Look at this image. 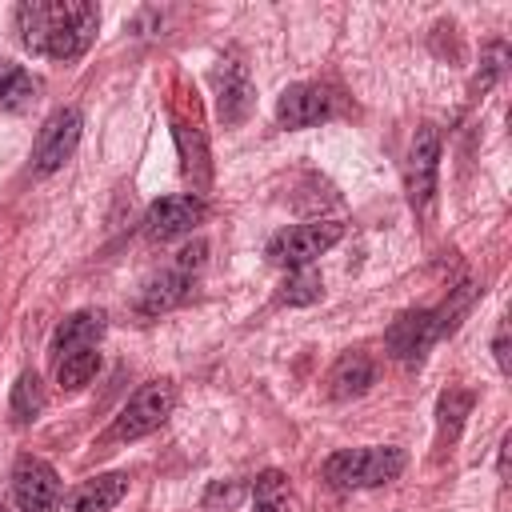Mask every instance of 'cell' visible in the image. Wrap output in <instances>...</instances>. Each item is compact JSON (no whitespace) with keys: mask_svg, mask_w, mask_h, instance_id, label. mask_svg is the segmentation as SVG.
<instances>
[{"mask_svg":"<svg viewBox=\"0 0 512 512\" xmlns=\"http://www.w3.org/2000/svg\"><path fill=\"white\" fill-rule=\"evenodd\" d=\"M100 28V8L84 0H28L16 8V32L20 44L32 56H52V60H76L88 52L92 36Z\"/></svg>","mask_w":512,"mask_h":512,"instance_id":"obj_1","label":"cell"},{"mask_svg":"<svg viewBox=\"0 0 512 512\" xmlns=\"http://www.w3.org/2000/svg\"><path fill=\"white\" fill-rule=\"evenodd\" d=\"M408 456L404 448H344V452H332L324 460V480L340 492H352V488H376V484H388L404 472Z\"/></svg>","mask_w":512,"mask_h":512,"instance_id":"obj_2","label":"cell"},{"mask_svg":"<svg viewBox=\"0 0 512 512\" xmlns=\"http://www.w3.org/2000/svg\"><path fill=\"white\" fill-rule=\"evenodd\" d=\"M344 236V224L340 220H312V224H292L284 232H276L264 248V256L280 268H308L320 252H328L336 240Z\"/></svg>","mask_w":512,"mask_h":512,"instance_id":"obj_3","label":"cell"},{"mask_svg":"<svg viewBox=\"0 0 512 512\" xmlns=\"http://www.w3.org/2000/svg\"><path fill=\"white\" fill-rule=\"evenodd\" d=\"M172 404H176V388H172V380H152V384H144L140 392H132V400L120 408V416L112 420V440H140V436H148V432H156L164 420H168V412H172Z\"/></svg>","mask_w":512,"mask_h":512,"instance_id":"obj_4","label":"cell"},{"mask_svg":"<svg viewBox=\"0 0 512 512\" xmlns=\"http://www.w3.org/2000/svg\"><path fill=\"white\" fill-rule=\"evenodd\" d=\"M200 264H204V244H200V240L188 244V248H180V252H176V264L164 268V272H156V276L144 284L136 308H140L144 316H160V312L176 308V304L188 296V288H192V272H196Z\"/></svg>","mask_w":512,"mask_h":512,"instance_id":"obj_5","label":"cell"},{"mask_svg":"<svg viewBox=\"0 0 512 512\" xmlns=\"http://www.w3.org/2000/svg\"><path fill=\"white\" fill-rule=\"evenodd\" d=\"M60 476L40 456H20L12 468V500L20 512H56L60 508Z\"/></svg>","mask_w":512,"mask_h":512,"instance_id":"obj_6","label":"cell"},{"mask_svg":"<svg viewBox=\"0 0 512 512\" xmlns=\"http://www.w3.org/2000/svg\"><path fill=\"white\" fill-rule=\"evenodd\" d=\"M436 164H440V132L432 124H420L412 144H408V160H404V188L412 208H428L432 192H436Z\"/></svg>","mask_w":512,"mask_h":512,"instance_id":"obj_7","label":"cell"},{"mask_svg":"<svg viewBox=\"0 0 512 512\" xmlns=\"http://www.w3.org/2000/svg\"><path fill=\"white\" fill-rule=\"evenodd\" d=\"M80 128H84V120H80L76 108H60V112H52V116L44 120L40 136H36L32 168H36L40 176L64 168V160H68V156L76 152V144H80Z\"/></svg>","mask_w":512,"mask_h":512,"instance_id":"obj_8","label":"cell"},{"mask_svg":"<svg viewBox=\"0 0 512 512\" xmlns=\"http://www.w3.org/2000/svg\"><path fill=\"white\" fill-rule=\"evenodd\" d=\"M204 212H208L204 200L192 196V192L164 196V200H156V204L148 208V216H144V236L156 240V244H168V240H176V236H188V232L204 220Z\"/></svg>","mask_w":512,"mask_h":512,"instance_id":"obj_9","label":"cell"},{"mask_svg":"<svg viewBox=\"0 0 512 512\" xmlns=\"http://www.w3.org/2000/svg\"><path fill=\"white\" fill-rule=\"evenodd\" d=\"M432 340H440V328H436V312H428V308L404 312V316L388 328V352H392L400 364H420L424 352L432 348Z\"/></svg>","mask_w":512,"mask_h":512,"instance_id":"obj_10","label":"cell"},{"mask_svg":"<svg viewBox=\"0 0 512 512\" xmlns=\"http://www.w3.org/2000/svg\"><path fill=\"white\" fill-rule=\"evenodd\" d=\"M332 116V96L320 84H288L276 100V120L284 128H312Z\"/></svg>","mask_w":512,"mask_h":512,"instance_id":"obj_11","label":"cell"},{"mask_svg":"<svg viewBox=\"0 0 512 512\" xmlns=\"http://www.w3.org/2000/svg\"><path fill=\"white\" fill-rule=\"evenodd\" d=\"M216 108L224 124H240L252 112V80L240 64H224L216 72Z\"/></svg>","mask_w":512,"mask_h":512,"instance_id":"obj_12","label":"cell"},{"mask_svg":"<svg viewBox=\"0 0 512 512\" xmlns=\"http://www.w3.org/2000/svg\"><path fill=\"white\" fill-rule=\"evenodd\" d=\"M100 336H104V312H72L52 336V360L84 352V348H96Z\"/></svg>","mask_w":512,"mask_h":512,"instance_id":"obj_13","label":"cell"},{"mask_svg":"<svg viewBox=\"0 0 512 512\" xmlns=\"http://www.w3.org/2000/svg\"><path fill=\"white\" fill-rule=\"evenodd\" d=\"M376 380V368L364 352H344L332 372H328V396L332 400H352V396H364L368 384Z\"/></svg>","mask_w":512,"mask_h":512,"instance_id":"obj_14","label":"cell"},{"mask_svg":"<svg viewBox=\"0 0 512 512\" xmlns=\"http://www.w3.org/2000/svg\"><path fill=\"white\" fill-rule=\"evenodd\" d=\"M124 492H128V476H124V472L92 476V480H84V484L68 496V512H112Z\"/></svg>","mask_w":512,"mask_h":512,"instance_id":"obj_15","label":"cell"},{"mask_svg":"<svg viewBox=\"0 0 512 512\" xmlns=\"http://www.w3.org/2000/svg\"><path fill=\"white\" fill-rule=\"evenodd\" d=\"M52 364H56V384L68 388V392H76V388H84V384L96 376V368H100V352H96V348H84V352L60 356V360H52Z\"/></svg>","mask_w":512,"mask_h":512,"instance_id":"obj_16","label":"cell"},{"mask_svg":"<svg viewBox=\"0 0 512 512\" xmlns=\"http://www.w3.org/2000/svg\"><path fill=\"white\" fill-rule=\"evenodd\" d=\"M252 512H288V480L284 472L268 468L252 484Z\"/></svg>","mask_w":512,"mask_h":512,"instance_id":"obj_17","label":"cell"},{"mask_svg":"<svg viewBox=\"0 0 512 512\" xmlns=\"http://www.w3.org/2000/svg\"><path fill=\"white\" fill-rule=\"evenodd\" d=\"M40 408H44V384H40V376L36 372H20V380L12 384V416L20 424H28V420L40 416Z\"/></svg>","mask_w":512,"mask_h":512,"instance_id":"obj_18","label":"cell"},{"mask_svg":"<svg viewBox=\"0 0 512 512\" xmlns=\"http://www.w3.org/2000/svg\"><path fill=\"white\" fill-rule=\"evenodd\" d=\"M468 408H472V396H468V392H460V388H452V392H444V396H440V404H436L440 440H456V436H460Z\"/></svg>","mask_w":512,"mask_h":512,"instance_id":"obj_19","label":"cell"},{"mask_svg":"<svg viewBox=\"0 0 512 512\" xmlns=\"http://www.w3.org/2000/svg\"><path fill=\"white\" fill-rule=\"evenodd\" d=\"M36 96H40V80H36L28 68H16L12 80H8L4 92H0V108H8V112H24V108L36 104Z\"/></svg>","mask_w":512,"mask_h":512,"instance_id":"obj_20","label":"cell"},{"mask_svg":"<svg viewBox=\"0 0 512 512\" xmlns=\"http://www.w3.org/2000/svg\"><path fill=\"white\" fill-rule=\"evenodd\" d=\"M320 276L312 268H292L288 280L280 284V304H312L320 300Z\"/></svg>","mask_w":512,"mask_h":512,"instance_id":"obj_21","label":"cell"},{"mask_svg":"<svg viewBox=\"0 0 512 512\" xmlns=\"http://www.w3.org/2000/svg\"><path fill=\"white\" fill-rule=\"evenodd\" d=\"M492 352H496V364H500V372H508V328H504V324L496 328V340H492Z\"/></svg>","mask_w":512,"mask_h":512,"instance_id":"obj_22","label":"cell"},{"mask_svg":"<svg viewBox=\"0 0 512 512\" xmlns=\"http://www.w3.org/2000/svg\"><path fill=\"white\" fill-rule=\"evenodd\" d=\"M16 68H20V64H12L8 56H0V92H4V84L12 80V72H16Z\"/></svg>","mask_w":512,"mask_h":512,"instance_id":"obj_23","label":"cell"}]
</instances>
